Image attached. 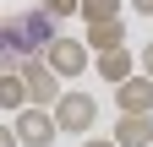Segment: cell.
Wrapping results in <instances>:
<instances>
[{"label": "cell", "instance_id": "obj_4", "mask_svg": "<svg viewBox=\"0 0 153 147\" xmlns=\"http://www.w3.org/2000/svg\"><path fill=\"white\" fill-rule=\"evenodd\" d=\"M11 131H16V142L22 147H55V136H60V125H55V115L49 109H22V115H11Z\"/></svg>", "mask_w": 153, "mask_h": 147}, {"label": "cell", "instance_id": "obj_3", "mask_svg": "<svg viewBox=\"0 0 153 147\" xmlns=\"http://www.w3.org/2000/svg\"><path fill=\"white\" fill-rule=\"evenodd\" d=\"M44 65H49L60 82H76V76H82V71L93 65V49H88L82 38H66V33H60V38L44 49Z\"/></svg>", "mask_w": 153, "mask_h": 147}, {"label": "cell", "instance_id": "obj_1", "mask_svg": "<svg viewBox=\"0 0 153 147\" xmlns=\"http://www.w3.org/2000/svg\"><path fill=\"white\" fill-rule=\"evenodd\" d=\"M49 115H55V125H60V136H88L93 125H99V98L82 93V87H66Z\"/></svg>", "mask_w": 153, "mask_h": 147}, {"label": "cell", "instance_id": "obj_14", "mask_svg": "<svg viewBox=\"0 0 153 147\" xmlns=\"http://www.w3.org/2000/svg\"><path fill=\"white\" fill-rule=\"evenodd\" d=\"M137 71H142V76L153 82V44H142V54H137Z\"/></svg>", "mask_w": 153, "mask_h": 147}, {"label": "cell", "instance_id": "obj_8", "mask_svg": "<svg viewBox=\"0 0 153 147\" xmlns=\"http://www.w3.org/2000/svg\"><path fill=\"white\" fill-rule=\"evenodd\" d=\"M109 142L115 147H153V115H120Z\"/></svg>", "mask_w": 153, "mask_h": 147}, {"label": "cell", "instance_id": "obj_13", "mask_svg": "<svg viewBox=\"0 0 153 147\" xmlns=\"http://www.w3.org/2000/svg\"><path fill=\"white\" fill-rule=\"evenodd\" d=\"M44 11L60 22V16H76V11H82V0H44Z\"/></svg>", "mask_w": 153, "mask_h": 147}, {"label": "cell", "instance_id": "obj_11", "mask_svg": "<svg viewBox=\"0 0 153 147\" xmlns=\"http://www.w3.org/2000/svg\"><path fill=\"white\" fill-rule=\"evenodd\" d=\"M0 109H11V115H22V109H27V87H22V76H16V71H6V76H0Z\"/></svg>", "mask_w": 153, "mask_h": 147}, {"label": "cell", "instance_id": "obj_9", "mask_svg": "<svg viewBox=\"0 0 153 147\" xmlns=\"http://www.w3.org/2000/svg\"><path fill=\"white\" fill-rule=\"evenodd\" d=\"M93 71L109 82V87H120L126 76H137V54L131 49H109V54H93Z\"/></svg>", "mask_w": 153, "mask_h": 147}, {"label": "cell", "instance_id": "obj_7", "mask_svg": "<svg viewBox=\"0 0 153 147\" xmlns=\"http://www.w3.org/2000/svg\"><path fill=\"white\" fill-rule=\"evenodd\" d=\"M27 60L33 54L22 44V33H16V16H0V76H6V71H22Z\"/></svg>", "mask_w": 153, "mask_h": 147}, {"label": "cell", "instance_id": "obj_15", "mask_svg": "<svg viewBox=\"0 0 153 147\" xmlns=\"http://www.w3.org/2000/svg\"><path fill=\"white\" fill-rule=\"evenodd\" d=\"M0 147H22V142H16V131H11V125H0Z\"/></svg>", "mask_w": 153, "mask_h": 147}, {"label": "cell", "instance_id": "obj_16", "mask_svg": "<svg viewBox=\"0 0 153 147\" xmlns=\"http://www.w3.org/2000/svg\"><path fill=\"white\" fill-rule=\"evenodd\" d=\"M131 11H137V16H153V0H131Z\"/></svg>", "mask_w": 153, "mask_h": 147}, {"label": "cell", "instance_id": "obj_6", "mask_svg": "<svg viewBox=\"0 0 153 147\" xmlns=\"http://www.w3.org/2000/svg\"><path fill=\"white\" fill-rule=\"evenodd\" d=\"M115 109H120V115H153V82L142 76V71L115 87Z\"/></svg>", "mask_w": 153, "mask_h": 147}, {"label": "cell", "instance_id": "obj_2", "mask_svg": "<svg viewBox=\"0 0 153 147\" xmlns=\"http://www.w3.org/2000/svg\"><path fill=\"white\" fill-rule=\"evenodd\" d=\"M16 76H22V87H27V104H33V109H55V104H60V93H66V82H60V76L44 65V54H33V60L16 71Z\"/></svg>", "mask_w": 153, "mask_h": 147}, {"label": "cell", "instance_id": "obj_5", "mask_svg": "<svg viewBox=\"0 0 153 147\" xmlns=\"http://www.w3.org/2000/svg\"><path fill=\"white\" fill-rule=\"evenodd\" d=\"M16 33H22L27 54H44L55 38H60V27H55V16H49L44 6H33V11H16Z\"/></svg>", "mask_w": 153, "mask_h": 147}, {"label": "cell", "instance_id": "obj_17", "mask_svg": "<svg viewBox=\"0 0 153 147\" xmlns=\"http://www.w3.org/2000/svg\"><path fill=\"white\" fill-rule=\"evenodd\" d=\"M82 147H115L109 136H82Z\"/></svg>", "mask_w": 153, "mask_h": 147}, {"label": "cell", "instance_id": "obj_12", "mask_svg": "<svg viewBox=\"0 0 153 147\" xmlns=\"http://www.w3.org/2000/svg\"><path fill=\"white\" fill-rule=\"evenodd\" d=\"M82 22L93 27V22H120V0H82Z\"/></svg>", "mask_w": 153, "mask_h": 147}, {"label": "cell", "instance_id": "obj_10", "mask_svg": "<svg viewBox=\"0 0 153 147\" xmlns=\"http://www.w3.org/2000/svg\"><path fill=\"white\" fill-rule=\"evenodd\" d=\"M82 44H88L93 54H109V49H126V16H120V22H93V27L82 33Z\"/></svg>", "mask_w": 153, "mask_h": 147}]
</instances>
